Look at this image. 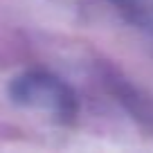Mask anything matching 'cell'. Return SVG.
Wrapping results in <instances>:
<instances>
[{"instance_id": "obj_1", "label": "cell", "mask_w": 153, "mask_h": 153, "mask_svg": "<svg viewBox=\"0 0 153 153\" xmlns=\"http://www.w3.org/2000/svg\"><path fill=\"white\" fill-rule=\"evenodd\" d=\"M9 99L20 108L41 113L59 122L76 115V97L65 81L45 70H27L9 83Z\"/></svg>"}]
</instances>
